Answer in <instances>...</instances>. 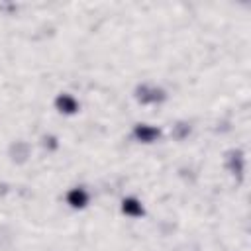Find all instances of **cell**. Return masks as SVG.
I'll use <instances>...</instances> for the list:
<instances>
[{
  "instance_id": "cell-1",
  "label": "cell",
  "mask_w": 251,
  "mask_h": 251,
  "mask_svg": "<svg viewBox=\"0 0 251 251\" xmlns=\"http://www.w3.org/2000/svg\"><path fill=\"white\" fill-rule=\"evenodd\" d=\"M165 94L161 88H155V86H139L137 88V100L143 102V104H151V102H159L163 100Z\"/></svg>"
},
{
  "instance_id": "cell-2",
  "label": "cell",
  "mask_w": 251,
  "mask_h": 251,
  "mask_svg": "<svg viewBox=\"0 0 251 251\" xmlns=\"http://www.w3.org/2000/svg\"><path fill=\"white\" fill-rule=\"evenodd\" d=\"M133 135H135L139 141H143V143H151V141H155V139L159 137V129L153 127V126H145V124H141V126H135Z\"/></svg>"
},
{
  "instance_id": "cell-3",
  "label": "cell",
  "mask_w": 251,
  "mask_h": 251,
  "mask_svg": "<svg viewBox=\"0 0 251 251\" xmlns=\"http://www.w3.org/2000/svg\"><path fill=\"white\" fill-rule=\"evenodd\" d=\"M55 104H57L59 112H65V114H75L76 108H78L76 100H75L71 94H61V96L55 100Z\"/></svg>"
},
{
  "instance_id": "cell-4",
  "label": "cell",
  "mask_w": 251,
  "mask_h": 251,
  "mask_svg": "<svg viewBox=\"0 0 251 251\" xmlns=\"http://www.w3.org/2000/svg\"><path fill=\"white\" fill-rule=\"evenodd\" d=\"M67 202H69L73 208H84L86 202H88V194H86L82 188H73V190L67 194Z\"/></svg>"
},
{
  "instance_id": "cell-5",
  "label": "cell",
  "mask_w": 251,
  "mask_h": 251,
  "mask_svg": "<svg viewBox=\"0 0 251 251\" xmlns=\"http://www.w3.org/2000/svg\"><path fill=\"white\" fill-rule=\"evenodd\" d=\"M122 210H124V214L133 216V218H137V216L143 214V206H141L135 198H126V200L122 202Z\"/></svg>"
},
{
  "instance_id": "cell-6",
  "label": "cell",
  "mask_w": 251,
  "mask_h": 251,
  "mask_svg": "<svg viewBox=\"0 0 251 251\" xmlns=\"http://www.w3.org/2000/svg\"><path fill=\"white\" fill-rule=\"evenodd\" d=\"M231 171L237 173V175H241V171H243V159H241L239 153H235V155L231 157Z\"/></svg>"
}]
</instances>
